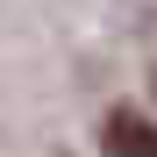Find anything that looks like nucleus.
Wrapping results in <instances>:
<instances>
[{"instance_id":"obj_1","label":"nucleus","mask_w":157,"mask_h":157,"mask_svg":"<svg viewBox=\"0 0 157 157\" xmlns=\"http://www.w3.org/2000/svg\"><path fill=\"white\" fill-rule=\"evenodd\" d=\"M100 150L107 157H157V121L136 114V107H114L100 121Z\"/></svg>"}]
</instances>
